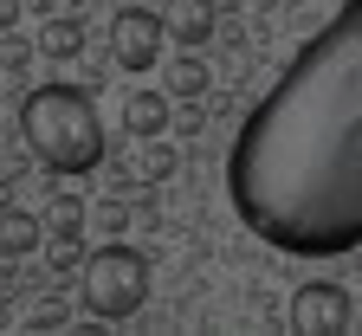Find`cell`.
<instances>
[{
	"label": "cell",
	"instance_id": "8fae6325",
	"mask_svg": "<svg viewBox=\"0 0 362 336\" xmlns=\"http://www.w3.org/2000/svg\"><path fill=\"white\" fill-rule=\"evenodd\" d=\"M175 168H181V156L168 149V142H162V136H143V149H136V175H143L149 187H162Z\"/></svg>",
	"mask_w": 362,
	"mask_h": 336
},
{
	"label": "cell",
	"instance_id": "5bb4252c",
	"mask_svg": "<svg viewBox=\"0 0 362 336\" xmlns=\"http://www.w3.org/2000/svg\"><path fill=\"white\" fill-rule=\"evenodd\" d=\"M168 129H181V136H201V129H207L201 98H181V110H168Z\"/></svg>",
	"mask_w": 362,
	"mask_h": 336
},
{
	"label": "cell",
	"instance_id": "7c38bea8",
	"mask_svg": "<svg viewBox=\"0 0 362 336\" xmlns=\"http://www.w3.org/2000/svg\"><path fill=\"white\" fill-rule=\"evenodd\" d=\"M207 84H214V71H207L194 52H181V59L168 65V98H207Z\"/></svg>",
	"mask_w": 362,
	"mask_h": 336
},
{
	"label": "cell",
	"instance_id": "8992f818",
	"mask_svg": "<svg viewBox=\"0 0 362 336\" xmlns=\"http://www.w3.org/2000/svg\"><path fill=\"white\" fill-rule=\"evenodd\" d=\"M168 110H175L168 91H129V98H123V136H129V142L168 136Z\"/></svg>",
	"mask_w": 362,
	"mask_h": 336
},
{
	"label": "cell",
	"instance_id": "2e32d148",
	"mask_svg": "<svg viewBox=\"0 0 362 336\" xmlns=\"http://www.w3.org/2000/svg\"><path fill=\"white\" fill-rule=\"evenodd\" d=\"M20 13H26V0H0V33H13Z\"/></svg>",
	"mask_w": 362,
	"mask_h": 336
},
{
	"label": "cell",
	"instance_id": "30bf717a",
	"mask_svg": "<svg viewBox=\"0 0 362 336\" xmlns=\"http://www.w3.org/2000/svg\"><path fill=\"white\" fill-rule=\"evenodd\" d=\"M45 233H52V246H59V239L78 246V239H84V201L59 187V195H52V214H45Z\"/></svg>",
	"mask_w": 362,
	"mask_h": 336
},
{
	"label": "cell",
	"instance_id": "9a60e30c",
	"mask_svg": "<svg viewBox=\"0 0 362 336\" xmlns=\"http://www.w3.org/2000/svg\"><path fill=\"white\" fill-rule=\"evenodd\" d=\"M52 272L65 278V272H78V246H71V239H59V253H52Z\"/></svg>",
	"mask_w": 362,
	"mask_h": 336
},
{
	"label": "cell",
	"instance_id": "52a82bcc",
	"mask_svg": "<svg viewBox=\"0 0 362 336\" xmlns=\"http://www.w3.org/2000/svg\"><path fill=\"white\" fill-rule=\"evenodd\" d=\"M214 0H168V13H162V26H168V39L175 45H207L214 39Z\"/></svg>",
	"mask_w": 362,
	"mask_h": 336
},
{
	"label": "cell",
	"instance_id": "ba28073f",
	"mask_svg": "<svg viewBox=\"0 0 362 336\" xmlns=\"http://www.w3.org/2000/svg\"><path fill=\"white\" fill-rule=\"evenodd\" d=\"M39 52L52 59V65H71L84 52V20L78 13H52V20L39 26Z\"/></svg>",
	"mask_w": 362,
	"mask_h": 336
},
{
	"label": "cell",
	"instance_id": "3957f363",
	"mask_svg": "<svg viewBox=\"0 0 362 336\" xmlns=\"http://www.w3.org/2000/svg\"><path fill=\"white\" fill-rule=\"evenodd\" d=\"M78 298L98 323H129L136 311L149 304V259L129 246V239H110L84 259V278H78Z\"/></svg>",
	"mask_w": 362,
	"mask_h": 336
},
{
	"label": "cell",
	"instance_id": "4fadbf2b",
	"mask_svg": "<svg viewBox=\"0 0 362 336\" xmlns=\"http://www.w3.org/2000/svg\"><path fill=\"white\" fill-rule=\"evenodd\" d=\"M65 317H71V304H65L59 291H45V298L26 311V330H65Z\"/></svg>",
	"mask_w": 362,
	"mask_h": 336
},
{
	"label": "cell",
	"instance_id": "9c48e42d",
	"mask_svg": "<svg viewBox=\"0 0 362 336\" xmlns=\"http://www.w3.org/2000/svg\"><path fill=\"white\" fill-rule=\"evenodd\" d=\"M39 239H45V226H39L26 207H0V253H7V259L39 253Z\"/></svg>",
	"mask_w": 362,
	"mask_h": 336
},
{
	"label": "cell",
	"instance_id": "7a4b0ae2",
	"mask_svg": "<svg viewBox=\"0 0 362 336\" xmlns=\"http://www.w3.org/2000/svg\"><path fill=\"white\" fill-rule=\"evenodd\" d=\"M20 136L45 175H90L110 162V142H104V117L90 104V91L78 84H33L26 104H20Z\"/></svg>",
	"mask_w": 362,
	"mask_h": 336
},
{
	"label": "cell",
	"instance_id": "277c9868",
	"mask_svg": "<svg viewBox=\"0 0 362 336\" xmlns=\"http://www.w3.org/2000/svg\"><path fill=\"white\" fill-rule=\"evenodd\" d=\"M162 45H168V26L149 0H123L110 13V52L123 71H156L162 65Z\"/></svg>",
	"mask_w": 362,
	"mask_h": 336
},
{
	"label": "cell",
	"instance_id": "6da1fadb",
	"mask_svg": "<svg viewBox=\"0 0 362 336\" xmlns=\"http://www.w3.org/2000/svg\"><path fill=\"white\" fill-rule=\"evenodd\" d=\"M226 201L285 259L362 246V0H343L252 104L226 149Z\"/></svg>",
	"mask_w": 362,
	"mask_h": 336
},
{
	"label": "cell",
	"instance_id": "5b68a950",
	"mask_svg": "<svg viewBox=\"0 0 362 336\" xmlns=\"http://www.w3.org/2000/svg\"><path fill=\"white\" fill-rule=\"evenodd\" d=\"M291 330L298 336H343L349 330V291L337 278H310L291 291Z\"/></svg>",
	"mask_w": 362,
	"mask_h": 336
}]
</instances>
